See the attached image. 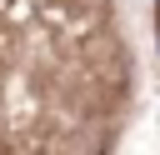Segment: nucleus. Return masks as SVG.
Returning <instances> with one entry per match:
<instances>
[]
</instances>
